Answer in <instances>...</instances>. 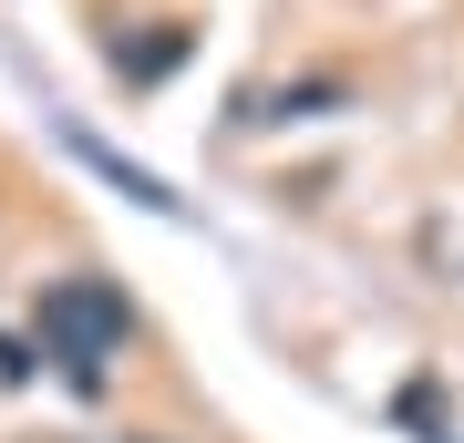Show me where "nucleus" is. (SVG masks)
Here are the masks:
<instances>
[{"label":"nucleus","instance_id":"f03ea898","mask_svg":"<svg viewBox=\"0 0 464 443\" xmlns=\"http://www.w3.org/2000/svg\"><path fill=\"white\" fill-rule=\"evenodd\" d=\"M63 145H72V155H83V165H93V176H103V186H114V197H134V207H145V217H186V197H166V186H155V176H145V165H124L114 145H103V134H83V124H63Z\"/></svg>","mask_w":464,"mask_h":443},{"label":"nucleus","instance_id":"f257e3e1","mask_svg":"<svg viewBox=\"0 0 464 443\" xmlns=\"http://www.w3.org/2000/svg\"><path fill=\"white\" fill-rule=\"evenodd\" d=\"M32 330H42V361H63L72 392H103V371L124 361V341H134V310H124V289L114 279H52L32 299Z\"/></svg>","mask_w":464,"mask_h":443}]
</instances>
